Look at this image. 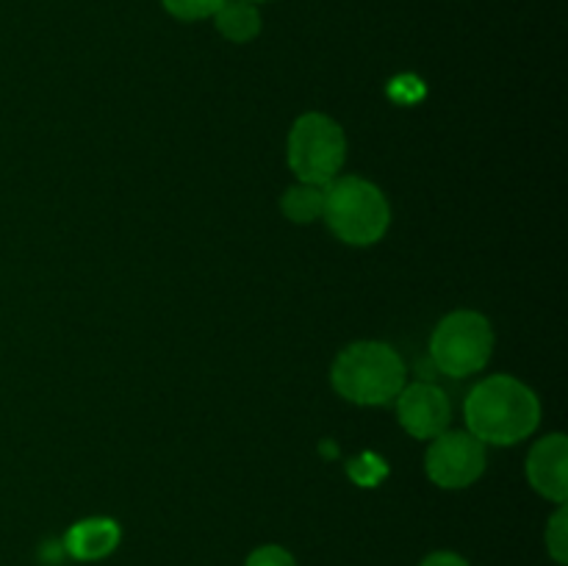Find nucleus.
Listing matches in <instances>:
<instances>
[{
  "mask_svg": "<svg viewBox=\"0 0 568 566\" xmlns=\"http://www.w3.org/2000/svg\"><path fill=\"white\" fill-rule=\"evenodd\" d=\"M464 416L471 436L483 444L510 447L536 433L541 403L519 377L491 375L471 388L464 403Z\"/></svg>",
  "mask_w": 568,
  "mask_h": 566,
  "instance_id": "obj_1",
  "label": "nucleus"
},
{
  "mask_svg": "<svg viewBox=\"0 0 568 566\" xmlns=\"http://www.w3.org/2000/svg\"><path fill=\"white\" fill-rule=\"evenodd\" d=\"M547 549L558 564L568 560V514L566 503H560V508L555 511L552 519L547 525Z\"/></svg>",
  "mask_w": 568,
  "mask_h": 566,
  "instance_id": "obj_12",
  "label": "nucleus"
},
{
  "mask_svg": "<svg viewBox=\"0 0 568 566\" xmlns=\"http://www.w3.org/2000/svg\"><path fill=\"white\" fill-rule=\"evenodd\" d=\"M427 477L442 488H466L486 472V444L469 431H444L433 438L425 458Z\"/></svg>",
  "mask_w": 568,
  "mask_h": 566,
  "instance_id": "obj_6",
  "label": "nucleus"
},
{
  "mask_svg": "<svg viewBox=\"0 0 568 566\" xmlns=\"http://www.w3.org/2000/svg\"><path fill=\"white\" fill-rule=\"evenodd\" d=\"M397 420L414 438H436L449 431L453 405L436 383H405L397 394Z\"/></svg>",
  "mask_w": 568,
  "mask_h": 566,
  "instance_id": "obj_7",
  "label": "nucleus"
},
{
  "mask_svg": "<svg viewBox=\"0 0 568 566\" xmlns=\"http://www.w3.org/2000/svg\"><path fill=\"white\" fill-rule=\"evenodd\" d=\"M491 353L494 327L480 311H453L438 322L430 336L433 364L449 377H469L486 370Z\"/></svg>",
  "mask_w": 568,
  "mask_h": 566,
  "instance_id": "obj_5",
  "label": "nucleus"
},
{
  "mask_svg": "<svg viewBox=\"0 0 568 566\" xmlns=\"http://www.w3.org/2000/svg\"><path fill=\"white\" fill-rule=\"evenodd\" d=\"M405 361L392 344L355 342L333 361L331 383L355 405H388L405 386Z\"/></svg>",
  "mask_w": 568,
  "mask_h": 566,
  "instance_id": "obj_2",
  "label": "nucleus"
},
{
  "mask_svg": "<svg viewBox=\"0 0 568 566\" xmlns=\"http://www.w3.org/2000/svg\"><path fill=\"white\" fill-rule=\"evenodd\" d=\"M419 566H469V560L458 553H449V549H442V553H433L422 560Z\"/></svg>",
  "mask_w": 568,
  "mask_h": 566,
  "instance_id": "obj_15",
  "label": "nucleus"
},
{
  "mask_svg": "<svg viewBox=\"0 0 568 566\" xmlns=\"http://www.w3.org/2000/svg\"><path fill=\"white\" fill-rule=\"evenodd\" d=\"M568 444L564 433H549L532 444L527 455V481L541 497L552 503H566L568 497Z\"/></svg>",
  "mask_w": 568,
  "mask_h": 566,
  "instance_id": "obj_8",
  "label": "nucleus"
},
{
  "mask_svg": "<svg viewBox=\"0 0 568 566\" xmlns=\"http://www.w3.org/2000/svg\"><path fill=\"white\" fill-rule=\"evenodd\" d=\"M288 166L300 183L327 186L342 172L347 159V137L333 117L308 111L297 117L288 131Z\"/></svg>",
  "mask_w": 568,
  "mask_h": 566,
  "instance_id": "obj_4",
  "label": "nucleus"
},
{
  "mask_svg": "<svg viewBox=\"0 0 568 566\" xmlns=\"http://www.w3.org/2000/svg\"><path fill=\"white\" fill-rule=\"evenodd\" d=\"M120 525L109 516H92V519L75 522L64 536L67 555L75 560H100L111 555L120 544Z\"/></svg>",
  "mask_w": 568,
  "mask_h": 566,
  "instance_id": "obj_9",
  "label": "nucleus"
},
{
  "mask_svg": "<svg viewBox=\"0 0 568 566\" xmlns=\"http://www.w3.org/2000/svg\"><path fill=\"white\" fill-rule=\"evenodd\" d=\"M322 220L344 244L366 247L386 236L392 209L381 189L358 175H338L325 186Z\"/></svg>",
  "mask_w": 568,
  "mask_h": 566,
  "instance_id": "obj_3",
  "label": "nucleus"
},
{
  "mask_svg": "<svg viewBox=\"0 0 568 566\" xmlns=\"http://www.w3.org/2000/svg\"><path fill=\"white\" fill-rule=\"evenodd\" d=\"M164 9L170 11L178 20H205V17H214L225 0H161Z\"/></svg>",
  "mask_w": 568,
  "mask_h": 566,
  "instance_id": "obj_13",
  "label": "nucleus"
},
{
  "mask_svg": "<svg viewBox=\"0 0 568 566\" xmlns=\"http://www.w3.org/2000/svg\"><path fill=\"white\" fill-rule=\"evenodd\" d=\"M281 209L297 225H311V222L322 220V211H325V186H314V183L288 186L281 200Z\"/></svg>",
  "mask_w": 568,
  "mask_h": 566,
  "instance_id": "obj_11",
  "label": "nucleus"
},
{
  "mask_svg": "<svg viewBox=\"0 0 568 566\" xmlns=\"http://www.w3.org/2000/svg\"><path fill=\"white\" fill-rule=\"evenodd\" d=\"M250 3H264V0H250Z\"/></svg>",
  "mask_w": 568,
  "mask_h": 566,
  "instance_id": "obj_16",
  "label": "nucleus"
},
{
  "mask_svg": "<svg viewBox=\"0 0 568 566\" xmlns=\"http://www.w3.org/2000/svg\"><path fill=\"white\" fill-rule=\"evenodd\" d=\"M216 28L231 42H250L261 33V14L250 0H225L214 14Z\"/></svg>",
  "mask_w": 568,
  "mask_h": 566,
  "instance_id": "obj_10",
  "label": "nucleus"
},
{
  "mask_svg": "<svg viewBox=\"0 0 568 566\" xmlns=\"http://www.w3.org/2000/svg\"><path fill=\"white\" fill-rule=\"evenodd\" d=\"M244 566H297V560L292 558L288 549L277 547V544H266V547L253 549Z\"/></svg>",
  "mask_w": 568,
  "mask_h": 566,
  "instance_id": "obj_14",
  "label": "nucleus"
}]
</instances>
